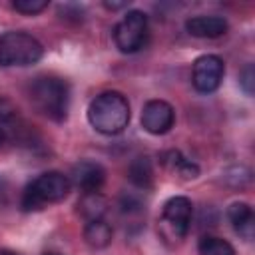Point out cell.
Returning a JSON list of instances; mask_svg holds the SVG:
<instances>
[{
  "label": "cell",
  "mask_w": 255,
  "mask_h": 255,
  "mask_svg": "<svg viewBox=\"0 0 255 255\" xmlns=\"http://www.w3.org/2000/svg\"><path fill=\"white\" fill-rule=\"evenodd\" d=\"M129 102L120 92H102L88 106V122L104 135H116L129 124Z\"/></svg>",
  "instance_id": "6da1fadb"
},
{
  "label": "cell",
  "mask_w": 255,
  "mask_h": 255,
  "mask_svg": "<svg viewBox=\"0 0 255 255\" xmlns=\"http://www.w3.org/2000/svg\"><path fill=\"white\" fill-rule=\"evenodd\" d=\"M30 102L46 118L64 122L70 108V86L56 76H40L30 84Z\"/></svg>",
  "instance_id": "7a4b0ae2"
},
{
  "label": "cell",
  "mask_w": 255,
  "mask_h": 255,
  "mask_svg": "<svg viewBox=\"0 0 255 255\" xmlns=\"http://www.w3.org/2000/svg\"><path fill=\"white\" fill-rule=\"evenodd\" d=\"M70 187H72V183H70L68 175H64L60 171H46V173L38 175L32 183L26 185V189L22 193V209L38 211L46 203L62 201L68 195Z\"/></svg>",
  "instance_id": "3957f363"
},
{
  "label": "cell",
  "mask_w": 255,
  "mask_h": 255,
  "mask_svg": "<svg viewBox=\"0 0 255 255\" xmlns=\"http://www.w3.org/2000/svg\"><path fill=\"white\" fill-rule=\"evenodd\" d=\"M44 54L42 44L28 32H6L0 36V66H32Z\"/></svg>",
  "instance_id": "277c9868"
},
{
  "label": "cell",
  "mask_w": 255,
  "mask_h": 255,
  "mask_svg": "<svg viewBox=\"0 0 255 255\" xmlns=\"http://www.w3.org/2000/svg\"><path fill=\"white\" fill-rule=\"evenodd\" d=\"M147 16L141 10H129L114 28V42L120 52L133 54L147 40Z\"/></svg>",
  "instance_id": "5b68a950"
},
{
  "label": "cell",
  "mask_w": 255,
  "mask_h": 255,
  "mask_svg": "<svg viewBox=\"0 0 255 255\" xmlns=\"http://www.w3.org/2000/svg\"><path fill=\"white\" fill-rule=\"evenodd\" d=\"M223 74H225V64L219 56L215 54L199 56L193 62V72H191L193 88L201 94H211L221 86Z\"/></svg>",
  "instance_id": "8992f818"
},
{
  "label": "cell",
  "mask_w": 255,
  "mask_h": 255,
  "mask_svg": "<svg viewBox=\"0 0 255 255\" xmlns=\"http://www.w3.org/2000/svg\"><path fill=\"white\" fill-rule=\"evenodd\" d=\"M191 215H193V205L185 195H175L165 201L161 221L165 227L171 229L175 237H183L189 227H191Z\"/></svg>",
  "instance_id": "52a82bcc"
},
{
  "label": "cell",
  "mask_w": 255,
  "mask_h": 255,
  "mask_svg": "<svg viewBox=\"0 0 255 255\" xmlns=\"http://www.w3.org/2000/svg\"><path fill=\"white\" fill-rule=\"evenodd\" d=\"M175 112L165 100H149L141 110V126L147 133L161 135L173 128Z\"/></svg>",
  "instance_id": "ba28073f"
},
{
  "label": "cell",
  "mask_w": 255,
  "mask_h": 255,
  "mask_svg": "<svg viewBox=\"0 0 255 255\" xmlns=\"http://www.w3.org/2000/svg\"><path fill=\"white\" fill-rule=\"evenodd\" d=\"M106 181V169L92 159H82L72 167L70 183H74L82 193L100 191Z\"/></svg>",
  "instance_id": "9c48e42d"
},
{
  "label": "cell",
  "mask_w": 255,
  "mask_h": 255,
  "mask_svg": "<svg viewBox=\"0 0 255 255\" xmlns=\"http://www.w3.org/2000/svg\"><path fill=\"white\" fill-rule=\"evenodd\" d=\"M185 30L195 38H219L227 32V20L223 16H191Z\"/></svg>",
  "instance_id": "30bf717a"
},
{
  "label": "cell",
  "mask_w": 255,
  "mask_h": 255,
  "mask_svg": "<svg viewBox=\"0 0 255 255\" xmlns=\"http://www.w3.org/2000/svg\"><path fill=\"white\" fill-rule=\"evenodd\" d=\"M227 219L231 221L233 229L243 237V239H253V233H255V215H253V209L249 203H243V201H237V203H231L227 207Z\"/></svg>",
  "instance_id": "8fae6325"
},
{
  "label": "cell",
  "mask_w": 255,
  "mask_h": 255,
  "mask_svg": "<svg viewBox=\"0 0 255 255\" xmlns=\"http://www.w3.org/2000/svg\"><path fill=\"white\" fill-rule=\"evenodd\" d=\"M106 211H108V199H106L100 191L82 193V197H80V201H78V213H80L86 221L104 219Z\"/></svg>",
  "instance_id": "7c38bea8"
},
{
  "label": "cell",
  "mask_w": 255,
  "mask_h": 255,
  "mask_svg": "<svg viewBox=\"0 0 255 255\" xmlns=\"http://www.w3.org/2000/svg\"><path fill=\"white\" fill-rule=\"evenodd\" d=\"M114 237V229L106 219H96V221H88L84 227V239L90 247L94 249H104L112 243Z\"/></svg>",
  "instance_id": "4fadbf2b"
},
{
  "label": "cell",
  "mask_w": 255,
  "mask_h": 255,
  "mask_svg": "<svg viewBox=\"0 0 255 255\" xmlns=\"http://www.w3.org/2000/svg\"><path fill=\"white\" fill-rule=\"evenodd\" d=\"M128 177H129V181L135 187H141V189L151 187V183H153V169H151L149 157H145V155L135 157L129 163V167H128Z\"/></svg>",
  "instance_id": "5bb4252c"
},
{
  "label": "cell",
  "mask_w": 255,
  "mask_h": 255,
  "mask_svg": "<svg viewBox=\"0 0 255 255\" xmlns=\"http://www.w3.org/2000/svg\"><path fill=\"white\" fill-rule=\"evenodd\" d=\"M163 163H165L169 169L177 171V173H179L181 177H185V179H193V177H197V173H199V167H197L191 159L183 157L179 151H167V153H163Z\"/></svg>",
  "instance_id": "9a60e30c"
},
{
  "label": "cell",
  "mask_w": 255,
  "mask_h": 255,
  "mask_svg": "<svg viewBox=\"0 0 255 255\" xmlns=\"http://www.w3.org/2000/svg\"><path fill=\"white\" fill-rule=\"evenodd\" d=\"M197 251L199 255H235V249L229 241L221 237H211V235H205L199 239Z\"/></svg>",
  "instance_id": "2e32d148"
},
{
  "label": "cell",
  "mask_w": 255,
  "mask_h": 255,
  "mask_svg": "<svg viewBox=\"0 0 255 255\" xmlns=\"http://www.w3.org/2000/svg\"><path fill=\"white\" fill-rule=\"evenodd\" d=\"M12 6L22 14H38L48 6V0H14Z\"/></svg>",
  "instance_id": "e0dca14e"
},
{
  "label": "cell",
  "mask_w": 255,
  "mask_h": 255,
  "mask_svg": "<svg viewBox=\"0 0 255 255\" xmlns=\"http://www.w3.org/2000/svg\"><path fill=\"white\" fill-rule=\"evenodd\" d=\"M16 118V108L10 100L0 98V122H10Z\"/></svg>",
  "instance_id": "ac0fdd59"
},
{
  "label": "cell",
  "mask_w": 255,
  "mask_h": 255,
  "mask_svg": "<svg viewBox=\"0 0 255 255\" xmlns=\"http://www.w3.org/2000/svg\"><path fill=\"white\" fill-rule=\"evenodd\" d=\"M241 86L247 94H253V66L249 64L241 74Z\"/></svg>",
  "instance_id": "d6986e66"
},
{
  "label": "cell",
  "mask_w": 255,
  "mask_h": 255,
  "mask_svg": "<svg viewBox=\"0 0 255 255\" xmlns=\"http://www.w3.org/2000/svg\"><path fill=\"white\" fill-rule=\"evenodd\" d=\"M104 6H106L108 10H120V8H126L128 2H104Z\"/></svg>",
  "instance_id": "ffe728a7"
},
{
  "label": "cell",
  "mask_w": 255,
  "mask_h": 255,
  "mask_svg": "<svg viewBox=\"0 0 255 255\" xmlns=\"http://www.w3.org/2000/svg\"><path fill=\"white\" fill-rule=\"evenodd\" d=\"M0 255H18L16 251H10V249H0Z\"/></svg>",
  "instance_id": "44dd1931"
},
{
  "label": "cell",
  "mask_w": 255,
  "mask_h": 255,
  "mask_svg": "<svg viewBox=\"0 0 255 255\" xmlns=\"http://www.w3.org/2000/svg\"><path fill=\"white\" fill-rule=\"evenodd\" d=\"M2 141H4V131H2V128H0V145H2Z\"/></svg>",
  "instance_id": "7402d4cb"
},
{
  "label": "cell",
  "mask_w": 255,
  "mask_h": 255,
  "mask_svg": "<svg viewBox=\"0 0 255 255\" xmlns=\"http://www.w3.org/2000/svg\"><path fill=\"white\" fill-rule=\"evenodd\" d=\"M48 255H56V253H48Z\"/></svg>",
  "instance_id": "603a6c76"
}]
</instances>
